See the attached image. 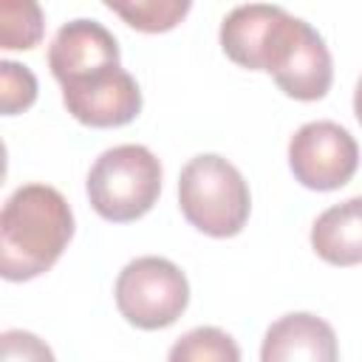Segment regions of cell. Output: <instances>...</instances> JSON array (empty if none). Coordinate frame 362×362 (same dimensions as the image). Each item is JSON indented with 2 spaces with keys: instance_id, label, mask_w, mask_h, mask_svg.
<instances>
[{
  "instance_id": "cell-8",
  "label": "cell",
  "mask_w": 362,
  "mask_h": 362,
  "mask_svg": "<svg viewBox=\"0 0 362 362\" xmlns=\"http://www.w3.org/2000/svg\"><path fill=\"white\" fill-rule=\"evenodd\" d=\"M116 65H119V42L96 20L65 23L48 45V68L62 88Z\"/></svg>"
},
{
  "instance_id": "cell-4",
  "label": "cell",
  "mask_w": 362,
  "mask_h": 362,
  "mask_svg": "<svg viewBox=\"0 0 362 362\" xmlns=\"http://www.w3.org/2000/svg\"><path fill=\"white\" fill-rule=\"evenodd\" d=\"M263 71L272 74L277 88L300 102H317L331 90L334 62L325 40L314 25L280 11L263 51Z\"/></svg>"
},
{
  "instance_id": "cell-9",
  "label": "cell",
  "mask_w": 362,
  "mask_h": 362,
  "mask_svg": "<svg viewBox=\"0 0 362 362\" xmlns=\"http://www.w3.org/2000/svg\"><path fill=\"white\" fill-rule=\"evenodd\" d=\"M260 362H339V342L322 317L291 311L266 328Z\"/></svg>"
},
{
  "instance_id": "cell-3",
  "label": "cell",
  "mask_w": 362,
  "mask_h": 362,
  "mask_svg": "<svg viewBox=\"0 0 362 362\" xmlns=\"http://www.w3.org/2000/svg\"><path fill=\"white\" fill-rule=\"evenodd\" d=\"M85 187L99 218L130 223L156 206L161 195V161L144 144H119L93 161Z\"/></svg>"
},
{
  "instance_id": "cell-13",
  "label": "cell",
  "mask_w": 362,
  "mask_h": 362,
  "mask_svg": "<svg viewBox=\"0 0 362 362\" xmlns=\"http://www.w3.org/2000/svg\"><path fill=\"white\" fill-rule=\"evenodd\" d=\"M42 8L31 0L0 3V45L6 51H28L42 40Z\"/></svg>"
},
{
  "instance_id": "cell-11",
  "label": "cell",
  "mask_w": 362,
  "mask_h": 362,
  "mask_svg": "<svg viewBox=\"0 0 362 362\" xmlns=\"http://www.w3.org/2000/svg\"><path fill=\"white\" fill-rule=\"evenodd\" d=\"M311 249L331 266L362 263V195L328 206L311 226Z\"/></svg>"
},
{
  "instance_id": "cell-15",
  "label": "cell",
  "mask_w": 362,
  "mask_h": 362,
  "mask_svg": "<svg viewBox=\"0 0 362 362\" xmlns=\"http://www.w3.org/2000/svg\"><path fill=\"white\" fill-rule=\"evenodd\" d=\"M37 99V76L11 59L0 62V110L6 116L23 113L34 105Z\"/></svg>"
},
{
  "instance_id": "cell-16",
  "label": "cell",
  "mask_w": 362,
  "mask_h": 362,
  "mask_svg": "<svg viewBox=\"0 0 362 362\" xmlns=\"http://www.w3.org/2000/svg\"><path fill=\"white\" fill-rule=\"evenodd\" d=\"M0 354L3 362H57L51 345L40 339L31 331L23 328H8L0 337Z\"/></svg>"
},
{
  "instance_id": "cell-2",
  "label": "cell",
  "mask_w": 362,
  "mask_h": 362,
  "mask_svg": "<svg viewBox=\"0 0 362 362\" xmlns=\"http://www.w3.org/2000/svg\"><path fill=\"white\" fill-rule=\"evenodd\" d=\"M181 215L209 238L238 235L252 212V192L240 170L218 153L189 158L178 175Z\"/></svg>"
},
{
  "instance_id": "cell-14",
  "label": "cell",
  "mask_w": 362,
  "mask_h": 362,
  "mask_svg": "<svg viewBox=\"0 0 362 362\" xmlns=\"http://www.w3.org/2000/svg\"><path fill=\"white\" fill-rule=\"evenodd\" d=\"M105 6L113 14H119L130 28L147 31V34H158V31L175 28L189 11L187 0H136V3H113V0H107Z\"/></svg>"
},
{
  "instance_id": "cell-1",
  "label": "cell",
  "mask_w": 362,
  "mask_h": 362,
  "mask_svg": "<svg viewBox=\"0 0 362 362\" xmlns=\"http://www.w3.org/2000/svg\"><path fill=\"white\" fill-rule=\"evenodd\" d=\"M74 238V212L48 184L17 187L0 212V274L11 283L45 274Z\"/></svg>"
},
{
  "instance_id": "cell-10",
  "label": "cell",
  "mask_w": 362,
  "mask_h": 362,
  "mask_svg": "<svg viewBox=\"0 0 362 362\" xmlns=\"http://www.w3.org/2000/svg\"><path fill=\"white\" fill-rule=\"evenodd\" d=\"M280 11H283L280 6H266V3H249L232 8L221 23L223 54L240 68L263 71V51Z\"/></svg>"
},
{
  "instance_id": "cell-5",
  "label": "cell",
  "mask_w": 362,
  "mask_h": 362,
  "mask_svg": "<svg viewBox=\"0 0 362 362\" xmlns=\"http://www.w3.org/2000/svg\"><path fill=\"white\" fill-rule=\"evenodd\" d=\"M113 297L119 314L130 325L141 331H158L173 325L187 311L189 283L173 260L144 255L119 272Z\"/></svg>"
},
{
  "instance_id": "cell-7",
  "label": "cell",
  "mask_w": 362,
  "mask_h": 362,
  "mask_svg": "<svg viewBox=\"0 0 362 362\" xmlns=\"http://www.w3.org/2000/svg\"><path fill=\"white\" fill-rule=\"evenodd\" d=\"M68 113L88 127H122L141 113L139 82L122 68H107L62 88Z\"/></svg>"
},
{
  "instance_id": "cell-17",
  "label": "cell",
  "mask_w": 362,
  "mask_h": 362,
  "mask_svg": "<svg viewBox=\"0 0 362 362\" xmlns=\"http://www.w3.org/2000/svg\"><path fill=\"white\" fill-rule=\"evenodd\" d=\"M354 113H356V119H359V124H362V76H359L356 90H354Z\"/></svg>"
},
{
  "instance_id": "cell-6",
  "label": "cell",
  "mask_w": 362,
  "mask_h": 362,
  "mask_svg": "<svg viewBox=\"0 0 362 362\" xmlns=\"http://www.w3.org/2000/svg\"><path fill=\"white\" fill-rule=\"evenodd\" d=\"M288 167L303 187L331 192L354 178L359 167V144L337 122H305L288 141Z\"/></svg>"
},
{
  "instance_id": "cell-12",
  "label": "cell",
  "mask_w": 362,
  "mask_h": 362,
  "mask_svg": "<svg viewBox=\"0 0 362 362\" xmlns=\"http://www.w3.org/2000/svg\"><path fill=\"white\" fill-rule=\"evenodd\" d=\"M167 362H240V348L226 331L198 325L173 342Z\"/></svg>"
}]
</instances>
